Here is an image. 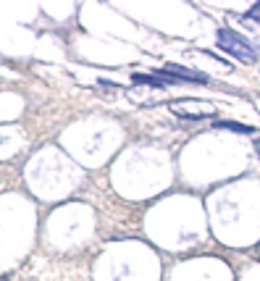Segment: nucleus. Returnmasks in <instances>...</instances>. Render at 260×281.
<instances>
[{"mask_svg": "<svg viewBox=\"0 0 260 281\" xmlns=\"http://www.w3.org/2000/svg\"><path fill=\"white\" fill-rule=\"evenodd\" d=\"M216 40H218V48L221 50L232 53L234 58L242 60V64H255V60H257L252 45L244 40V37H239L237 32H232V29H218V37Z\"/></svg>", "mask_w": 260, "mask_h": 281, "instance_id": "nucleus-1", "label": "nucleus"}, {"mask_svg": "<svg viewBox=\"0 0 260 281\" xmlns=\"http://www.w3.org/2000/svg\"><path fill=\"white\" fill-rule=\"evenodd\" d=\"M171 113L181 116V118H189V121H200L216 113V105L213 103H200V100H176L171 103Z\"/></svg>", "mask_w": 260, "mask_h": 281, "instance_id": "nucleus-2", "label": "nucleus"}, {"mask_svg": "<svg viewBox=\"0 0 260 281\" xmlns=\"http://www.w3.org/2000/svg\"><path fill=\"white\" fill-rule=\"evenodd\" d=\"M163 71H166V74H174V76H179L181 82H197V84H208V82H210L205 74H200V71H192V69H184V66H176V64H168Z\"/></svg>", "mask_w": 260, "mask_h": 281, "instance_id": "nucleus-3", "label": "nucleus"}, {"mask_svg": "<svg viewBox=\"0 0 260 281\" xmlns=\"http://www.w3.org/2000/svg\"><path fill=\"white\" fill-rule=\"evenodd\" d=\"M134 84H150V87H168V79H158L155 74H134Z\"/></svg>", "mask_w": 260, "mask_h": 281, "instance_id": "nucleus-4", "label": "nucleus"}, {"mask_svg": "<svg viewBox=\"0 0 260 281\" xmlns=\"http://www.w3.org/2000/svg\"><path fill=\"white\" fill-rule=\"evenodd\" d=\"M218 129H232V132H239V134H252L255 129L252 127H244V123H237V121H216Z\"/></svg>", "mask_w": 260, "mask_h": 281, "instance_id": "nucleus-5", "label": "nucleus"}, {"mask_svg": "<svg viewBox=\"0 0 260 281\" xmlns=\"http://www.w3.org/2000/svg\"><path fill=\"white\" fill-rule=\"evenodd\" d=\"M250 16H252V21H260V3H255V6H252Z\"/></svg>", "mask_w": 260, "mask_h": 281, "instance_id": "nucleus-6", "label": "nucleus"}, {"mask_svg": "<svg viewBox=\"0 0 260 281\" xmlns=\"http://www.w3.org/2000/svg\"><path fill=\"white\" fill-rule=\"evenodd\" d=\"M255 150H257V155H260V139H257V142H255Z\"/></svg>", "mask_w": 260, "mask_h": 281, "instance_id": "nucleus-7", "label": "nucleus"}]
</instances>
